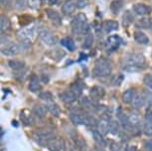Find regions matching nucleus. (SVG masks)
Returning <instances> with one entry per match:
<instances>
[{
    "label": "nucleus",
    "mask_w": 152,
    "mask_h": 151,
    "mask_svg": "<svg viewBox=\"0 0 152 151\" xmlns=\"http://www.w3.org/2000/svg\"><path fill=\"white\" fill-rule=\"evenodd\" d=\"M123 69L126 72H138L146 64L145 57L142 54H130L123 59Z\"/></svg>",
    "instance_id": "1"
},
{
    "label": "nucleus",
    "mask_w": 152,
    "mask_h": 151,
    "mask_svg": "<svg viewBox=\"0 0 152 151\" xmlns=\"http://www.w3.org/2000/svg\"><path fill=\"white\" fill-rule=\"evenodd\" d=\"M72 31L74 34L77 35H82V34L88 33V19L87 16L83 13L77 14L72 20Z\"/></svg>",
    "instance_id": "2"
},
{
    "label": "nucleus",
    "mask_w": 152,
    "mask_h": 151,
    "mask_svg": "<svg viewBox=\"0 0 152 151\" xmlns=\"http://www.w3.org/2000/svg\"><path fill=\"white\" fill-rule=\"evenodd\" d=\"M111 64L104 58H100L94 63V67L93 69V75L96 78H104L110 75L111 73Z\"/></svg>",
    "instance_id": "3"
},
{
    "label": "nucleus",
    "mask_w": 152,
    "mask_h": 151,
    "mask_svg": "<svg viewBox=\"0 0 152 151\" xmlns=\"http://www.w3.org/2000/svg\"><path fill=\"white\" fill-rule=\"evenodd\" d=\"M37 35H38V32H37L36 27L34 26L23 27L17 32V36L24 43H28V44L32 43L36 39Z\"/></svg>",
    "instance_id": "4"
},
{
    "label": "nucleus",
    "mask_w": 152,
    "mask_h": 151,
    "mask_svg": "<svg viewBox=\"0 0 152 151\" xmlns=\"http://www.w3.org/2000/svg\"><path fill=\"white\" fill-rule=\"evenodd\" d=\"M54 133L51 130L43 129V130H37L36 132H34L33 134V139L35 140L37 143L43 146H46L48 143V141L51 138L54 137Z\"/></svg>",
    "instance_id": "5"
},
{
    "label": "nucleus",
    "mask_w": 152,
    "mask_h": 151,
    "mask_svg": "<svg viewBox=\"0 0 152 151\" xmlns=\"http://www.w3.org/2000/svg\"><path fill=\"white\" fill-rule=\"evenodd\" d=\"M46 147L50 151H66V142L60 136H54L48 141Z\"/></svg>",
    "instance_id": "6"
},
{
    "label": "nucleus",
    "mask_w": 152,
    "mask_h": 151,
    "mask_svg": "<svg viewBox=\"0 0 152 151\" xmlns=\"http://www.w3.org/2000/svg\"><path fill=\"white\" fill-rule=\"evenodd\" d=\"M39 38L43 42V44L49 47L54 46L57 43L56 37L47 29H41L39 31Z\"/></svg>",
    "instance_id": "7"
},
{
    "label": "nucleus",
    "mask_w": 152,
    "mask_h": 151,
    "mask_svg": "<svg viewBox=\"0 0 152 151\" xmlns=\"http://www.w3.org/2000/svg\"><path fill=\"white\" fill-rule=\"evenodd\" d=\"M25 44H22V45H19V44H11V45H8L5 48L2 49V55L3 56H6V57H13V56H16L18 55L22 52V51L25 50Z\"/></svg>",
    "instance_id": "8"
},
{
    "label": "nucleus",
    "mask_w": 152,
    "mask_h": 151,
    "mask_svg": "<svg viewBox=\"0 0 152 151\" xmlns=\"http://www.w3.org/2000/svg\"><path fill=\"white\" fill-rule=\"evenodd\" d=\"M88 115H86L81 112H72L70 119L75 125H87Z\"/></svg>",
    "instance_id": "9"
},
{
    "label": "nucleus",
    "mask_w": 152,
    "mask_h": 151,
    "mask_svg": "<svg viewBox=\"0 0 152 151\" xmlns=\"http://www.w3.org/2000/svg\"><path fill=\"white\" fill-rule=\"evenodd\" d=\"M133 12L139 16H146L149 15L152 12V8L144 3H136L132 6Z\"/></svg>",
    "instance_id": "10"
},
{
    "label": "nucleus",
    "mask_w": 152,
    "mask_h": 151,
    "mask_svg": "<svg viewBox=\"0 0 152 151\" xmlns=\"http://www.w3.org/2000/svg\"><path fill=\"white\" fill-rule=\"evenodd\" d=\"M107 44L108 49L110 51H114V50L118 49L120 45L122 44V39L120 38L118 35H111L107 38Z\"/></svg>",
    "instance_id": "11"
},
{
    "label": "nucleus",
    "mask_w": 152,
    "mask_h": 151,
    "mask_svg": "<svg viewBox=\"0 0 152 151\" xmlns=\"http://www.w3.org/2000/svg\"><path fill=\"white\" fill-rule=\"evenodd\" d=\"M90 95L91 99L99 101V99H102L105 96V90L102 87H99V85H94V87L91 89Z\"/></svg>",
    "instance_id": "12"
},
{
    "label": "nucleus",
    "mask_w": 152,
    "mask_h": 151,
    "mask_svg": "<svg viewBox=\"0 0 152 151\" xmlns=\"http://www.w3.org/2000/svg\"><path fill=\"white\" fill-rule=\"evenodd\" d=\"M110 119L107 117V116H104L99 120V123H97V130L102 133L104 135L107 134L110 132Z\"/></svg>",
    "instance_id": "13"
},
{
    "label": "nucleus",
    "mask_w": 152,
    "mask_h": 151,
    "mask_svg": "<svg viewBox=\"0 0 152 151\" xmlns=\"http://www.w3.org/2000/svg\"><path fill=\"white\" fill-rule=\"evenodd\" d=\"M48 112V107L47 105H44V104H35L33 107V113L34 115L36 116V117H38L40 119L44 118L46 115H47Z\"/></svg>",
    "instance_id": "14"
},
{
    "label": "nucleus",
    "mask_w": 152,
    "mask_h": 151,
    "mask_svg": "<svg viewBox=\"0 0 152 151\" xmlns=\"http://www.w3.org/2000/svg\"><path fill=\"white\" fill-rule=\"evenodd\" d=\"M91 135H93L94 140L96 141V143L99 145V147H105L107 145V142L104 139V134H102V133H100L99 130L93 129V130H91Z\"/></svg>",
    "instance_id": "15"
},
{
    "label": "nucleus",
    "mask_w": 152,
    "mask_h": 151,
    "mask_svg": "<svg viewBox=\"0 0 152 151\" xmlns=\"http://www.w3.org/2000/svg\"><path fill=\"white\" fill-rule=\"evenodd\" d=\"M41 82H40L39 78L37 77L36 75H32L30 78V81H29V90H31L32 93H37L41 90Z\"/></svg>",
    "instance_id": "16"
},
{
    "label": "nucleus",
    "mask_w": 152,
    "mask_h": 151,
    "mask_svg": "<svg viewBox=\"0 0 152 151\" xmlns=\"http://www.w3.org/2000/svg\"><path fill=\"white\" fill-rule=\"evenodd\" d=\"M77 7V2H75L74 0H67L62 6V12L65 15H70L76 10Z\"/></svg>",
    "instance_id": "17"
},
{
    "label": "nucleus",
    "mask_w": 152,
    "mask_h": 151,
    "mask_svg": "<svg viewBox=\"0 0 152 151\" xmlns=\"http://www.w3.org/2000/svg\"><path fill=\"white\" fill-rule=\"evenodd\" d=\"M59 96H60L61 101L66 104H72L77 99L76 96L72 93V90H65V92L60 93Z\"/></svg>",
    "instance_id": "18"
},
{
    "label": "nucleus",
    "mask_w": 152,
    "mask_h": 151,
    "mask_svg": "<svg viewBox=\"0 0 152 151\" xmlns=\"http://www.w3.org/2000/svg\"><path fill=\"white\" fill-rule=\"evenodd\" d=\"M102 27L107 33H111L113 31L118 30V23L115 20H105L102 24Z\"/></svg>",
    "instance_id": "19"
},
{
    "label": "nucleus",
    "mask_w": 152,
    "mask_h": 151,
    "mask_svg": "<svg viewBox=\"0 0 152 151\" xmlns=\"http://www.w3.org/2000/svg\"><path fill=\"white\" fill-rule=\"evenodd\" d=\"M134 40L138 43V44L141 45H147L149 43V38L146 36L145 33H143L142 31H135L133 34Z\"/></svg>",
    "instance_id": "20"
},
{
    "label": "nucleus",
    "mask_w": 152,
    "mask_h": 151,
    "mask_svg": "<svg viewBox=\"0 0 152 151\" xmlns=\"http://www.w3.org/2000/svg\"><path fill=\"white\" fill-rule=\"evenodd\" d=\"M46 14H47L48 18L51 20L52 22H54L55 24H58L60 25L62 22L61 20V16H60V14L57 12L56 10H53V9H47L46 10Z\"/></svg>",
    "instance_id": "21"
},
{
    "label": "nucleus",
    "mask_w": 152,
    "mask_h": 151,
    "mask_svg": "<svg viewBox=\"0 0 152 151\" xmlns=\"http://www.w3.org/2000/svg\"><path fill=\"white\" fill-rule=\"evenodd\" d=\"M73 139H74V142H75V146H76L77 149L81 150V151H85L87 149L88 145H87V142L85 141V139L80 135H75L73 136Z\"/></svg>",
    "instance_id": "22"
},
{
    "label": "nucleus",
    "mask_w": 152,
    "mask_h": 151,
    "mask_svg": "<svg viewBox=\"0 0 152 151\" xmlns=\"http://www.w3.org/2000/svg\"><path fill=\"white\" fill-rule=\"evenodd\" d=\"M123 6H124L123 0H113L110 3V10L114 15H117L122 10Z\"/></svg>",
    "instance_id": "23"
},
{
    "label": "nucleus",
    "mask_w": 152,
    "mask_h": 151,
    "mask_svg": "<svg viewBox=\"0 0 152 151\" xmlns=\"http://www.w3.org/2000/svg\"><path fill=\"white\" fill-rule=\"evenodd\" d=\"M120 122L116 119H110V133L113 135H118L120 133Z\"/></svg>",
    "instance_id": "24"
},
{
    "label": "nucleus",
    "mask_w": 152,
    "mask_h": 151,
    "mask_svg": "<svg viewBox=\"0 0 152 151\" xmlns=\"http://www.w3.org/2000/svg\"><path fill=\"white\" fill-rule=\"evenodd\" d=\"M134 96H135V90L133 89H128L122 93L121 98L124 104H131L134 98Z\"/></svg>",
    "instance_id": "25"
},
{
    "label": "nucleus",
    "mask_w": 152,
    "mask_h": 151,
    "mask_svg": "<svg viewBox=\"0 0 152 151\" xmlns=\"http://www.w3.org/2000/svg\"><path fill=\"white\" fill-rule=\"evenodd\" d=\"M47 107H48V112L53 116H55V117H59L60 115H61V109H60L59 105L55 104V102H53V101L48 102Z\"/></svg>",
    "instance_id": "26"
},
{
    "label": "nucleus",
    "mask_w": 152,
    "mask_h": 151,
    "mask_svg": "<svg viewBox=\"0 0 152 151\" xmlns=\"http://www.w3.org/2000/svg\"><path fill=\"white\" fill-rule=\"evenodd\" d=\"M8 66L14 71H22L25 68V62L20 60H10L8 62Z\"/></svg>",
    "instance_id": "27"
},
{
    "label": "nucleus",
    "mask_w": 152,
    "mask_h": 151,
    "mask_svg": "<svg viewBox=\"0 0 152 151\" xmlns=\"http://www.w3.org/2000/svg\"><path fill=\"white\" fill-rule=\"evenodd\" d=\"M131 104H132V107H134L135 109H140V107H145V101H144V98H143L142 93H135V96H134Z\"/></svg>",
    "instance_id": "28"
},
{
    "label": "nucleus",
    "mask_w": 152,
    "mask_h": 151,
    "mask_svg": "<svg viewBox=\"0 0 152 151\" xmlns=\"http://www.w3.org/2000/svg\"><path fill=\"white\" fill-rule=\"evenodd\" d=\"M20 118H21L22 123L24 125H27V126H30V125H32L34 123L33 115H27L26 110H24V112H22L21 113H20Z\"/></svg>",
    "instance_id": "29"
},
{
    "label": "nucleus",
    "mask_w": 152,
    "mask_h": 151,
    "mask_svg": "<svg viewBox=\"0 0 152 151\" xmlns=\"http://www.w3.org/2000/svg\"><path fill=\"white\" fill-rule=\"evenodd\" d=\"M61 44L64 47H66L69 51H75L76 50V44H75L74 40L70 38V37H66V38L62 39Z\"/></svg>",
    "instance_id": "30"
},
{
    "label": "nucleus",
    "mask_w": 152,
    "mask_h": 151,
    "mask_svg": "<svg viewBox=\"0 0 152 151\" xmlns=\"http://www.w3.org/2000/svg\"><path fill=\"white\" fill-rule=\"evenodd\" d=\"M0 28H1L0 30H1L2 33H4L5 31L10 28V20L7 16L1 15V18H0Z\"/></svg>",
    "instance_id": "31"
},
{
    "label": "nucleus",
    "mask_w": 152,
    "mask_h": 151,
    "mask_svg": "<svg viewBox=\"0 0 152 151\" xmlns=\"http://www.w3.org/2000/svg\"><path fill=\"white\" fill-rule=\"evenodd\" d=\"M141 93L145 101V107H148V109L152 107V93L149 92L147 90H142Z\"/></svg>",
    "instance_id": "32"
},
{
    "label": "nucleus",
    "mask_w": 152,
    "mask_h": 151,
    "mask_svg": "<svg viewBox=\"0 0 152 151\" xmlns=\"http://www.w3.org/2000/svg\"><path fill=\"white\" fill-rule=\"evenodd\" d=\"M71 90H72V93H73L74 95L76 96V98H79L80 96H82L83 88H82L81 84H79V82H75V84L72 85Z\"/></svg>",
    "instance_id": "33"
},
{
    "label": "nucleus",
    "mask_w": 152,
    "mask_h": 151,
    "mask_svg": "<svg viewBox=\"0 0 152 151\" xmlns=\"http://www.w3.org/2000/svg\"><path fill=\"white\" fill-rule=\"evenodd\" d=\"M122 20H123V26L126 27L132 23L134 21V18H133V15L129 12V11H125L124 14H123Z\"/></svg>",
    "instance_id": "34"
},
{
    "label": "nucleus",
    "mask_w": 152,
    "mask_h": 151,
    "mask_svg": "<svg viewBox=\"0 0 152 151\" xmlns=\"http://www.w3.org/2000/svg\"><path fill=\"white\" fill-rule=\"evenodd\" d=\"M94 44V36L91 33H88L85 37L84 43H83V48L84 49H90Z\"/></svg>",
    "instance_id": "35"
},
{
    "label": "nucleus",
    "mask_w": 152,
    "mask_h": 151,
    "mask_svg": "<svg viewBox=\"0 0 152 151\" xmlns=\"http://www.w3.org/2000/svg\"><path fill=\"white\" fill-rule=\"evenodd\" d=\"M110 150L111 151H124L126 148L124 147L123 142H113L110 144Z\"/></svg>",
    "instance_id": "36"
},
{
    "label": "nucleus",
    "mask_w": 152,
    "mask_h": 151,
    "mask_svg": "<svg viewBox=\"0 0 152 151\" xmlns=\"http://www.w3.org/2000/svg\"><path fill=\"white\" fill-rule=\"evenodd\" d=\"M39 98L41 99H43V101H45L46 102H51V101H53V99H54L53 95L50 92H48V90H46V92H42L39 95Z\"/></svg>",
    "instance_id": "37"
},
{
    "label": "nucleus",
    "mask_w": 152,
    "mask_h": 151,
    "mask_svg": "<svg viewBox=\"0 0 152 151\" xmlns=\"http://www.w3.org/2000/svg\"><path fill=\"white\" fill-rule=\"evenodd\" d=\"M142 131L147 137H152V123H149V122L146 121L145 123L143 124Z\"/></svg>",
    "instance_id": "38"
},
{
    "label": "nucleus",
    "mask_w": 152,
    "mask_h": 151,
    "mask_svg": "<svg viewBox=\"0 0 152 151\" xmlns=\"http://www.w3.org/2000/svg\"><path fill=\"white\" fill-rule=\"evenodd\" d=\"M143 82L149 90H152V74H146L143 78Z\"/></svg>",
    "instance_id": "39"
},
{
    "label": "nucleus",
    "mask_w": 152,
    "mask_h": 151,
    "mask_svg": "<svg viewBox=\"0 0 152 151\" xmlns=\"http://www.w3.org/2000/svg\"><path fill=\"white\" fill-rule=\"evenodd\" d=\"M123 81V76L122 75H115L111 80V84L113 85H119Z\"/></svg>",
    "instance_id": "40"
},
{
    "label": "nucleus",
    "mask_w": 152,
    "mask_h": 151,
    "mask_svg": "<svg viewBox=\"0 0 152 151\" xmlns=\"http://www.w3.org/2000/svg\"><path fill=\"white\" fill-rule=\"evenodd\" d=\"M149 22H150V19H147V18H144V19H141L139 20V22L137 23V27L139 28H149Z\"/></svg>",
    "instance_id": "41"
},
{
    "label": "nucleus",
    "mask_w": 152,
    "mask_h": 151,
    "mask_svg": "<svg viewBox=\"0 0 152 151\" xmlns=\"http://www.w3.org/2000/svg\"><path fill=\"white\" fill-rule=\"evenodd\" d=\"M28 5L33 9H38L41 5V0H28Z\"/></svg>",
    "instance_id": "42"
},
{
    "label": "nucleus",
    "mask_w": 152,
    "mask_h": 151,
    "mask_svg": "<svg viewBox=\"0 0 152 151\" xmlns=\"http://www.w3.org/2000/svg\"><path fill=\"white\" fill-rule=\"evenodd\" d=\"M77 6L79 9H84L90 4V0H77Z\"/></svg>",
    "instance_id": "43"
},
{
    "label": "nucleus",
    "mask_w": 152,
    "mask_h": 151,
    "mask_svg": "<svg viewBox=\"0 0 152 151\" xmlns=\"http://www.w3.org/2000/svg\"><path fill=\"white\" fill-rule=\"evenodd\" d=\"M119 137L120 139H121V142H123V143H126V142L129 141V136H128V132L127 131H120L119 133Z\"/></svg>",
    "instance_id": "44"
},
{
    "label": "nucleus",
    "mask_w": 152,
    "mask_h": 151,
    "mask_svg": "<svg viewBox=\"0 0 152 151\" xmlns=\"http://www.w3.org/2000/svg\"><path fill=\"white\" fill-rule=\"evenodd\" d=\"M25 4H26L25 0H16L15 1V6L18 8V9H24Z\"/></svg>",
    "instance_id": "45"
},
{
    "label": "nucleus",
    "mask_w": 152,
    "mask_h": 151,
    "mask_svg": "<svg viewBox=\"0 0 152 151\" xmlns=\"http://www.w3.org/2000/svg\"><path fill=\"white\" fill-rule=\"evenodd\" d=\"M81 104L83 105L84 107H90L91 105V101L88 98H83L82 99H81Z\"/></svg>",
    "instance_id": "46"
},
{
    "label": "nucleus",
    "mask_w": 152,
    "mask_h": 151,
    "mask_svg": "<svg viewBox=\"0 0 152 151\" xmlns=\"http://www.w3.org/2000/svg\"><path fill=\"white\" fill-rule=\"evenodd\" d=\"M145 119L146 121L149 122V123H152V109H148L147 112H146V115H145Z\"/></svg>",
    "instance_id": "47"
},
{
    "label": "nucleus",
    "mask_w": 152,
    "mask_h": 151,
    "mask_svg": "<svg viewBox=\"0 0 152 151\" xmlns=\"http://www.w3.org/2000/svg\"><path fill=\"white\" fill-rule=\"evenodd\" d=\"M144 148L147 151H152V139H147L144 142Z\"/></svg>",
    "instance_id": "48"
},
{
    "label": "nucleus",
    "mask_w": 152,
    "mask_h": 151,
    "mask_svg": "<svg viewBox=\"0 0 152 151\" xmlns=\"http://www.w3.org/2000/svg\"><path fill=\"white\" fill-rule=\"evenodd\" d=\"M13 0H1V4L2 6L6 7V6H9V5L12 3Z\"/></svg>",
    "instance_id": "49"
},
{
    "label": "nucleus",
    "mask_w": 152,
    "mask_h": 151,
    "mask_svg": "<svg viewBox=\"0 0 152 151\" xmlns=\"http://www.w3.org/2000/svg\"><path fill=\"white\" fill-rule=\"evenodd\" d=\"M126 150L127 151H139V149L136 146H129V147L126 148Z\"/></svg>",
    "instance_id": "50"
},
{
    "label": "nucleus",
    "mask_w": 152,
    "mask_h": 151,
    "mask_svg": "<svg viewBox=\"0 0 152 151\" xmlns=\"http://www.w3.org/2000/svg\"><path fill=\"white\" fill-rule=\"evenodd\" d=\"M59 1V0H48V2H49V3H50V4H56L57 3V2H58Z\"/></svg>",
    "instance_id": "51"
},
{
    "label": "nucleus",
    "mask_w": 152,
    "mask_h": 151,
    "mask_svg": "<svg viewBox=\"0 0 152 151\" xmlns=\"http://www.w3.org/2000/svg\"><path fill=\"white\" fill-rule=\"evenodd\" d=\"M96 151H107V150H105L104 147H97L96 149Z\"/></svg>",
    "instance_id": "52"
},
{
    "label": "nucleus",
    "mask_w": 152,
    "mask_h": 151,
    "mask_svg": "<svg viewBox=\"0 0 152 151\" xmlns=\"http://www.w3.org/2000/svg\"><path fill=\"white\" fill-rule=\"evenodd\" d=\"M149 29L152 31V17L150 18V22H149Z\"/></svg>",
    "instance_id": "53"
},
{
    "label": "nucleus",
    "mask_w": 152,
    "mask_h": 151,
    "mask_svg": "<svg viewBox=\"0 0 152 151\" xmlns=\"http://www.w3.org/2000/svg\"><path fill=\"white\" fill-rule=\"evenodd\" d=\"M69 151H76V150H75L74 148H72V149H70V150H69Z\"/></svg>",
    "instance_id": "54"
},
{
    "label": "nucleus",
    "mask_w": 152,
    "mask_h": 151,
    "mask_svg": "<svg viewBox=\"0 0 152 151\" xmlns=\"http://www.w3.org/2000/svg\"><path fill=\"white\" fill-rule=\"evenodd\" d=\"M124 151H127V150H124Z\"/></svg>",
    "instance_id": "55"
}]
</instances>
